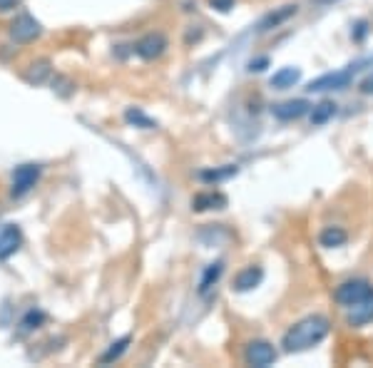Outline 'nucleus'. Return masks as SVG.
Wrapping results in <instances>:
<instances>
[{
	"label": "nucleus",
	"mask_w": 373,
	"mask_h": 368,
	"mask_svg": "<svg viewBox=\"0 0 373 368\" xmlns=\"http://www.w3.org/2000/svg\"><path fill=\"white\" fill-rule=\"evenodd\" d=\"M299 80H301L299 68H281L271 75V87L274 90H289V87H294Z\"/></svg>",
	"instance_id": "obj_15"
},
{
	"label": "nucleus",
	"mask_w": 373,
	"mask_h": 368,
	"mask_svg": "<svg viewBox=\"0 0 373 368\" xmlns=\"http://www.w3.org/2000/svg\"><path fill=\"white\" fill-rule=\"evenodd\" d=\"M309 102L306 100H286V102H279V105L271 107V115L281 122H291V120H299L309 112Z\"/></svg>",
	"instance_id": "obj_10"
},
{
	"label": "nucleus",
	"mask_w": 373,
	"mask_h": 368,
	"mask_svg": "<svg viewBox=\"0 0 373 368\" xmlns=\"http://www.w3.org/2000/svg\"><path fill=\"white\" fill-rule=\"evenodd\" d=\"M42 324H45V314H42L40 309H30L20 319V331L23 333H30V331H35V329H40Z\"/></svg>",
	"instance_id": "obj_21"
},
{
	"label": "nucleus",
	"mask_w": 373,
	"mask_h": 368,
	"mask_svg": "<svg viewBox=\"0 0 373 368\" xmlns=\"http://www.w3.org/2000/svg\"><path fill=\"white\" fill-rule=\"evenodd\" d=\"M221 274H224V262H214V264H209V266H204V271H202V276H200V289H197L200 296H209V291L219 284Z\"/></svg>",
	"instance_id": "obj_13"
},
{
	"label": "nucleus",
	"mask_w": 373,
	"mask_h": 368,
	"mask_svg": "<svg viewBox=\"0 0 373 368\" xmlns=\"http://www.w3.org/2000/svg\"><path fill=\"white\" fill-rule=\"evenodd\" d=\"M267 65H269V58H257L249 63V70L252 73H262V70H267Z\"/></svg>",
	"instance_id": "obj_25"
},
{
	"label": "nucleus",
	"mask_w": 373,
	"mask_h": 368,
	"mask_svg": "<svg viewBox=\"0 0 373 368\" xmlns=\"http://www.w3.org/2000/svg\"><path fill=\"white\" fill-rule=\"evenodd\" d=\"M371 291H373V286L368 284L366 279H348L334 291V299H336V304H341L343 309H348V306H353V304H358V301L366 299Z\"/></svg>",
	"instance_id": "obj_3"
},
{
	"label": "nucleus",
	"mask_w": 373,
	"mask_h": 368,
	"mask_svg": "<svg viewBox=\"0 0 373 368\" xmlns=\"http://www.w3.org/2000/svg\"><path fill=\"white\" fill-rule=\"evenodd\" d=\"M237 172H239V167H237V164H224V167H216V169H204V172H200V179H202V182L216 184V182H224V179L237 177Z\"/></svg>",
	"instance_id": "obj_17"
},
{
	"label": "nucleus",
	"mask_w": 373,
	"mask_h": 368,
	"mask_svg": "<svg viewBox=\"0 0 373 368\" xmlns=\"http://www.w3.org/2000/svg\"><path fill=\"white\" fill-rule=\"evenodd\" d=\"M361 92H363V95H373V73L361 82Z\"/></svg>",
	"instance_id": "obj_26"
},
{
	"label": "nucleus",
	"mask_w": 373,
	"mask_h": 368,
	"mask_svg": "<svg viewBox=\"0 0 373 368\" xmlns=\"http://www.w3.org/2000/svg\"><path fill=\"white\" fill-rule=\"evenodd\" d=\"M167 48H169V42H167V37H164L162 32H147V35H142L140 40L135 42V53L140 55L142 60L162 58Z\"/></svg>",
	"instance_id": "obj_6"
},
{
	"label": "nucleus",
	"mask_w": 373,
	"mask_h": 368,
	"mask_svg": "<svg viewBox=\"0 0 373 368\" xmlns=\"http://www.w3.org/2000/svg\"><path fill=\"white\" fill-rule=\"evenodd\" d=\"M48 75H50V63L48 60H37V63H32L30 70L25 73V80L30 85H40Z\"/></svg>",
	"instance_id": "obj_22"
},
{
	"label": "nucleus",
	"mask_w": 373,
	"mask_h": 368,
	"mask_svg": "<svg viewBox=\"0 0 373 368\" xmlns=\"http://www.w3.org/2000/svg\"><path fill=\"white\" fill-rule=\"evenodd\" d=\"M244 361H247V366L267 368L276 361V348L269 341H252L244 351Z\"/></svg>",
	"instance_id": "obj_7"
},
{
	"label": "nucleus",
	"mask_w": 373,
	"mask_h": 368,
	"mask_svg": "<svg viewBox=\"0 0 373 368\" xmlns=\"http://www.w3.org/2000/svg\"><path fill=\"white\" fill-rule=\"evenodd\" d=\"M40 174H42L40 164H20V167H16V172H13L11 195L16 197V200L18 197H25L27 192H32V187L37 184Z\"/></svg>",
	"instance_id": "obj_5"
},
{
	"label": "nucleus",
	"mask_w": 373,
	"mask_h": 368,
	"mask_svg": "<svg viewBox=\"0 0 373 368\" xmlns=\"http://www.w3.org/2000/svg\"><path fill=\"white\" fill-rule=\"evenodd\" d=\"M319 242H321V247H326V249H336L348 242V234L341 226H326L324 232L319 234Z\"/></svg>",
	"instance_id": "obj_16"
},
{
	"label": "nucleus",
	"mask_w": 373,
	"mask_h": 368,
	"mask_svg": "<svg viewBox=\"0 0 373 368\" xmlns=\"http://www.w3.org/2000/svg\"><path fill=\"white\" fill-rule=\"evenodd\" d=\"M371 321H373V291L363 301L348 306V314H346L348 326H366Z\"/></svg>",
	"instance_id": "obj_9"
},
{
	"label": "nucleus",
	"mask_w": 373,
	"mask_h": 368,
	"mask_svg": "<svg viewBox=\"0 0 373 368\" xmlns=\"http://www.w3.org/2000/svg\"><path fill=\"white\" fill-rule=\"evenodd\" d=\"M125 120L135 127H142V130H154V127H157V122H154L152 117L145 115L140 107H130V110H125Z\"/></svg>",
	"instance_id": "obj_20"
},
{
	"label": "nucleus",
	"mask_w": 373,
	"mask_h": 368,
	"mask_svg": "<svg viewBox=\"0 0 373 368\" xmlns=\"http://www.w3.org/2000/svg\"><path fill=\"white\" fill-rule=\"evenodd\" d=\"M23 0H0V13H11L16 8H20Z\"/></svg>",
	"instance_id": "obj_24"
},
{
	"label": "nucleus",
	"mask_w": 373,
	"mask_h": 368,
	"mask_svg": "<svg viewBox=\"0 0 373 368\" xmlns=\"http://www.w3.org/2000/svg\"><path fill=\"white\" fill-rule=\"evenodd\" d=\"M226 204H229V200H226V195H221V192H200V195H195V200H192V209L195 211L224 209Z\"/></svg>",
	"instance_id": "obj_12"
},
{
	"label": "nucleus",
	"mask_w": 373,
	"mask_h": 368,
	"mask_svg": "<svg viewBox=\"0 0 373 368\" xmlns=\"http://www.w3.org/2000/svg\"><path fill=\"white\" fill-rule=\"evenodd\" d=\"M329 331H331V324H329L326 316H321V314L306 316V319L296 321L294 326L284 333L281 348H284L286 353L309 351V348L319 346V343L329 336Z\"/></svg>",
	"instance_id": "obj_1"
},
{
	"label": "nucleus",
	"mask_w": 373,
	"mask_h": 368,
	"mask_svg": "<svg viewBox=\"0 0 373 368\" xmlns=\"http://www.w3.org/2000/svg\"><path fill=\"white\" fill-rule=\"evenodd\" d=\"M234 3H237V0H209V6L219 13H229L231 8H234Z\"/></svg>",
	"instance_id": "obj_23"
},
{
	"label": "nucleus",
	"mask_w": 373,
	"mask_h": 368,
	"mask_svg": "<svg viewBox=\"0 0 373 368\" xmlns=\"http://www.w3.org/2000/svg\"><path fill=\"white\" fill-rule=\"evenodd\" d=\"M371 63H373L371 58H368V60H358V63L348 65V68H343V70H336V73L319 75L316 80H311L309 87H306V90H309V92H326V90H346L348 85H351L353 75L361 73L363 65H371Z\"/></svg>",
	"instance_id": "obj_2"
},
{
	"label": "nucleus",
	"mask_w": 373,
	"mask_h": 368,
	"mask_svg": "<svg viewBox=\"0 0 373 368\" xmlns=\"http://www.w3.org/2000/svg\"><path fill=\"white\" fill-rule=\"evenodd\" d=\"M296 13H299V6H296V3H289V6H284V8H279V11L269 13V16L264 18L262 23H259V32H267V30H271V27H279L281 23H286L289 18H294Z\"/></svg>",
	"instance_id": "obj_14"
},
{
	"label": "nucleus",
	"mask_w": 373,
	"mask_h": 368,
	"mask_svg": "<svg viewBox=\"0 0 373 368\" xmlns=\"http://www.w3.org/2000/svg\"><path fill=\"white\" fill-rule=\"evenodd\" d=\"M334 115H336V102L324 100L321 105L314 107V112H311V125H314V127L326 125L329 120H334Z\"/></svg>",
	"instance_id": "obj_19"
},
{
	"label": "nucleus",
	"mask_w": 373,
	"mask_h": 368,
	"mask_svg": "<svg viewBox=\"0 0 373 368\" xmlns=\"http://www.w3.org/2000/svg\"><path fill=\"white\" fill-rule=\"evenodd\" d=\"M23 247V232L18 224H0V262L16 257Z\"/></svg>",
	"instance_id": "obj_8"
},
{
	"label": "nucleus",
	"mask_w": 373,
	"mask_h": 368,
	"mask_svg": "<svg viewBox=\"0 0 373 368\" xmlns=\"http://www.w3.org/2000/svg\"><path fill=\"white\" fill-rule=\"evenodd\" d=\"M42 32L40 23L35 20L32 16H27V13H23V16H18L16 20L11 23V27H8V35H11L13 42H20V45H27V42L37 40Z\"/></svg>",
	"instance_id": "obj_4"
},
{
	"label": "nucleus",
	"mask_w": 373,
	"mask_h": 368,
	"mask_svg": "<svg viewBox=\"0 0 373 368\" xmlns=\"http://www.w3.org/2000/svg\"><path fill=\"white\" fill-rule=\"evenodd\" d=\"M262 281H264V269L262 266H247L234 276V291L244 294V291L257 289Z\"/></svg>",
	"instance_id": "obj_11"
},
{
	"label": "nucleus",
	"mask_w": 373,
	"mask_h": 368,
	"mask_svg": "<svg viewBox=\"0 0 373 368\" xmlns=\"http://www.w3.org/2000/svg\"><path fill=\"white\" fill-rule=\"evenodd\" d=\"M130 343H132V336H122V338H117V341H112L110 348H107V351L100 356V363H115V361H120V358L127 353V348H130Z\"/></svg>",
	"instance_id": "obj_18"
}]
</instances>
